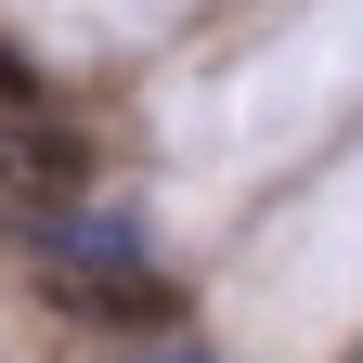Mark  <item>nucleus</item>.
<instances>
[{"label":"nucleus","mask_w":363,"mask_h":363,"mask_svg":"<svg viewBox=\"0 0 363 363\" xmlns=\"http://www.w3.org/2000/svg\"><path fill=\"white\" fill-rule=\"evenodd\" d=\"M39 104H52V91H39V65L13 52V39H0V117H39Z\"/></svg>","instance_id":"f257e3e1"},{"label":"nucleus","mask_w":363,"mask_h":363,"mask_svg":"<svg viewBox=\"0 0 363 363\" xmlns=\"http://www.w3.org/2000/svg\"><path fill=\"white\" fill-rule=\"evenodd\" d=\"M143 363H208V350H182V337H156V350H143Z\"/></svg>","instance_id":"f03ea898"}]
</instances>
